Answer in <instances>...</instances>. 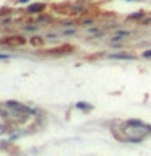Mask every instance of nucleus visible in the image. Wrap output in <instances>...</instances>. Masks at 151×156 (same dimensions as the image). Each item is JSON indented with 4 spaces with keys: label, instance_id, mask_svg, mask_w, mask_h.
<instances>
[{
    "label": "nucleus",
    "instance_id": "f257e3e1",
    "mask_svg": "<svg viewBox=\"0 0 151 156\" xmlns=\"http://www.w3.org/2000/svg\"><path fill=\"white\" fill-rule=\"evenodd\" d=\"M19 2H23V3H24V2H28V0H19Z\"/></svg>",
    "mask_w": 151,
    "mask_h": 156
},
{
    "label": "nucleus",
    "instance_id": "f03ea898",
    "mask_svg": "<svg viewBox=\"0 0 151 156\" xmlns=\"http://www.w3.org/2000/svg\"><path fill=\"white\" fill-rule=\"evenodd\" d=\"M0 58H5V55H0Z\"/></svg>",
    "mask_w": 151,
    "mask_h": 156
}]
</instances>
